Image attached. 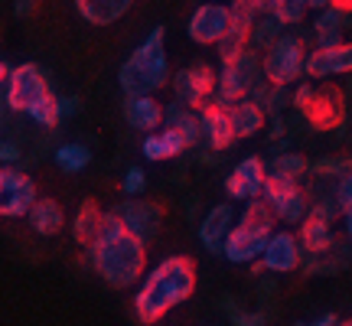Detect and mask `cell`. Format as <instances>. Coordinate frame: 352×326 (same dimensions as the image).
Masks as SVG:
<instances>
[{"label": "cell", "mask_w": 352, "mask_h": 326, "mask_svg": "<svg viewBox=\"0 0 352 326\" xmlns=\"http://www.w3.org/2000/svg\"><path fill=\"white\" fill-rule=\"evenodd\" d=\"M336 180V199H340V209H352V157H342L340 170L333 173Z\"/></svg>", "instance_id": "836d02e7"}, {"label": "cell", "mask_w": 352, "mask_h": 326, "mask_svg": "<svg viewBox=\"0 0 352 326\" xmlns=\"http://www.w3.org/2000/svg\"><path fill=\"white\" fill-rule=\"evenodd\" d=\"M134 7V0H76L78 17L91 26H111L118 23L127 10Z\"/></svg>", "instance_id": "cb8c5ba5"}, {"label": "cell", "mask_w": 352, "mask_h": 326, "mask_svg": "<svg viewBox=\"0 0 352 326\" xmlns=\"http://www.w3.org/2000/svg\"><path fill=\"white\" fill-rule=\"evenodd\" d=\"M88 264L108 287H134L138 281H144L147 245L134 239L114 213H104L98 239L88 245Z\"/></svg>", "instance_id": "6da1fadb"}, {"label": "cell", "mask_w": 352, "mask_h": 326, "mask_svg": "<svg viewBox=\"0 0 352 326\" xmlns=\"http://www.w3.org/2000/svg\"><path fill=\"white\" fill-rule=\"evenodd\" d=\"M196 290V261L186 254H170L151 268L134 294V314L144 326L164 320L173 307L186 303Z\"/></svg>", "instance_id": "7a4b0ae2"}, {"label": "cell", "mask_w": 352, "mask_h": 326, "mask_svg": "<svg viewBox=\"0 0 352 326\" xmlns=\"http://www.w3.org/2000/svg\"><path fill=\"white\" fill-rule=\"evenodd\" d=\"M327 7H333V0H310V10H327Z\"/></svg>", "instance_id": "7bdbcfd3"}, {"label": "cell", "mask_w": 352, "mask_h": 326, "mask_svg": "<svg viewBox=\"0 0 352 326\" xmlns=\"http://www.w3.org/2000/svg\"><path fill=\"white\" fill-rule=\"evenodd\" d=\"M280 36H284V23L277 20L274 13H261V17L254 20V26H252V39H248V46H252L254 52H264V50H271Z\"/></svg>", "instance_id": "f546056e"}, {"label": "cell", "mask_w": 352, "mask_h": 326, "mask_svg": "<svg viewBox=\"0 0 352 326\" xmlns=\"http://www.w3.org/2000/svg\"><path fill=\"white\" fill-rule=\"evenodd\" d=\"M274 213L267 209L264 199H252L245 202V213L235 219V226L228 232L226 248H222V258L232 264H254L261 261L264 245L274 235Z\"/></svg>", "instance_id": "277c9868"}, {"label": "cell", "mask_w": 352, "mask_h": 326, "mask_svg": "<svg viewBox=\"0 0 352 326\" xmlns=\"http://www.w3.org/2000/svg\"><path fill=\"white\" fill-rule=\"evenodd\" d=\"M303 65H307V43L300 33H284L271 50L261 52L264 82L274 88H290L294 82H300Z\"/></svg>", "instance_id": "8992f818"}, {"label": "cell", "mask_w": 352, "mask_h": 326, "mask_svg": "<svg viewBox=\"0 0 352 326\" xmlns=\"http://www.w3.org/2000/svg\"><path fill=\"white\" fill-rule=\"evenodd\" d=\"M50 91V82L43 76V69L36 63L13 65L7 82H3V111H30L36 101H43Z\"/></svg>", "instance_id": "9c48e42d"}, {"label": "cell", "mask_w": 352, "mask_h": 326, "mask_svg": "<svg viewBox=\"0 0 352 326\" xmlns=\"http://www.w3.org/2000/svg\"><path fill=\"white\" fill-rule=\"evenodd\" d=\"M39 7V0H13V13L16 17H30Z\"/></svg>", "instance_id": "ab89813d"}, {"label": "cell", "mask_w": 352, "mask_h": 326, "mask_svg": "<svg viewBox=\"0 0 352 326\" xmlns=\"http://www.w3.org/2000/svg\"><path fill=\"white\" fill-rule=\"evenodd\" d=\"M228 10H232V20H228V30L226 36L219 39V59L222 63H232L235 56L248 50V39H252V26L254 20L261 17V7L254 3V0H232L228 3Z\"/></svg>", "instance_id": "7c38bea8"}, {"label": "cell", "mask_w": 352, "mask_h": 326, "mask_svg": "<svg viewBox=\"0 0 352 326\" xmlns=\"http://www.w3.org/2000/svg\"><path fill=\"white\" fill-rule=\"evenodd\" d=\"M78 98H72V95H65V98H59V118H76L78 114Z\"/></svg>", "instance_id": "f35d334b"}, {"label": "cell", "mask_w": 352, "mask_h": 326, "mask_svg": "<svg viewBox=\"0 0 352 326\" xmlns=\"http://www.w3.org/2000/svg\"><path fill=\"white\" fill-rule=\"evenodd\" d=\"M101 222H104V213L98 209V202L95 199H85L82 206H78L76 219H72V239L78 241V245H91V241L98 239L101 232Z\"/></svg>", "instance_id": "83f0119b"}, {"label": "cell", "mask_w": 352, "mask_h": 326, "mask_svg": "<svg viewBox=\"0 0 352 326\" xmlns=\"http://www.w3.org/2000/svg\"><path fill=\"white\" fill-rule=\"evenodd\" d=\"M170 59H166V30L153 26L144 36L138 50L124 59V65L118 69V85L124 91V98L131 95H153L170 82Z\"/></svg>", "instance_id": "3957f363"}, {"label": "cell", "mask_w": 352, "mask_h": 326, "mask_svg": "<svg viewBox=\"0 0 352 326\" xmlns=\"http://www.w3.org/2000/svg\"><path fill=\"white\" fill-rule=\"evenodd\" d=\"M267 173L290 176V180H303V176L310 173V160H307L303 153L284 151V153H277L274 160H271V166H267Z\"/></svg>", "instance_id": "4dcf8cb0"}, {"label": "cell", "mask_w": 352, "mask_h": 326, "mask_svg": "<svg viewBox=\"0 0 352 326\" xmlns=\"http://www.w3.org/2000/svg\"><path fill=\"white\" fill-rule=\"evenodd\" d=\"M336 326H352V320H340V323H336Z\"/></svg>", "instance_id": "7dc6e473"}, {"label": "cell", "mask_w": 352, "mask_h": 326, "mask_svg": "<svg viewBox=\"0 0 352 326\" xmlns=\"http://www.w3.org/2000/svg\"><path fill=\"white\" fill-rule=\"evenodd\" d=\"M140 151H144V157H147V160H153V163L173 160V157H170V147H166V140H164V134H160V131L147 134V138H144V147H140Z\"/></svg>", "instance_id": "d590c367"}, {"label": "cell", "mask_w": 352, "mask_h": 326, "mask_svg": "<svg viewBox=\"0 0 352 326\" xmlns=\"http://www.w3.org/2000/svg\"><path fill=\"white\" fill-rule=\"evenodd\" d=\"M52 160L63 173H82L88 163H91V147L88 144H78V140H65L52 151Z\"/></svg>", "instance_id": "f1b7e54d"}, {"label": "cell", "mask_w": 352, "mask_h": 326, "mask_svg": "<svg viewBox=\"0 0 352 326\" xmlns=\"http://www.w3.org/2000/svg\"><path fill=\"white\" fill-rule=\"evenodd\" d=\"M20 160H23L20 144H13V140H0V166H16Z\"/></svg>", "instance_id": "74e56055"}, {"label": "cell", "mask_w": 352, "mask_h": 326, "mask_svg": "<svg viewBox=\"0 0 352 326\" xmlns=\"http://www.w3.org/2000/svg\"><path fill=\"white\" fill-rule=\"evenodd\" d=\"M121 189H124L127 199H138V196H144V189H147V173L140 170V166H131L124 173V180H121Z\"/></svg>", "instance_id": "8d00e7d4"}, {"label": "cell", "mask_w": 352, "mask_h": 326, "mask_svg": "<svg viewBox=\"0 0 352 326\" xmlns=\"http://www.w3.org/2000/svg\"><path fill=\"white\" fill-rule=\"evenodd\" d=\"M342 228H346V241L352 245V209H346V213H342Z\"/></svg>", "instance_id": "b9f144b4"}, {"label": "cell", "mask_w": 352, "mask_h": 326, "mask_svg": "<svg viewBox=\"0 0 352 326\" xmlns=\"http://www.w3.org/2000/svg\"><path fill=\"white\" fill-rule=\"evenodd\" d=\"M26 118L33 121V124H39V127H46V131H52V127H59V98L56 95H46L43 101H36L30 111H26Z\"/></svg>", "instance_id": "1f68e13d"}, {"label": "cell", "mask_w": 352, "mask_h": 326, "mask_svg": "<svg viewBox=\"0 0 352 326\" xmlns=\"http://www.w3.org/2000/svg\"><path fill=\"white\" fill-rule=\"evenodd\" d=\"M232 226H235V209H232L228 202H219V206H212V209L206 213V219L199 222V241H202V248L212 251V254H222Z\"/></svg>", "instance_id": "ac0fdd59"}, {"label": "cell", "mask_w": 352, "mask_h": 326, "mask_svg": "<svg viewBox=\"0 0 352 326\" xmlns=\"http://www.w3.org/2000/svg\"><path fill=\"white\" fill-rule=\"evenodd\" d=\"M290 105L307 118V124L316 131H333L336 124H342L346 118V105H342V91L340 88H314V85H297L290 95Z\"/></svg>", "instance_id": "52a82bcc"}, {"label": "cell", "mask_w": 352, "mask_h": 326, "mask_svg": "<svg viewBox=\"0 0 352 326\" xmlns=\"http://www.w3.org/2000/svg\"><path fill=\"white\" fill-rule=\"evenodd\" d=\"M124 121L134 131L153 134L157 127H164V105L153 95H131L124 98Z\"/></svg>", "instance_id": "ffe728a7"}, {"label": "cell", "mask_w": 352, "mask_h": 326, "mask_svg": "<svg viewBox=\"0 0 352 326\" xmlns=\"http://www.w3.org/2000/svg\"><path fill=\"white\" fill-rule=\"evenodd\" d=\"M228 20H232L228 3H222V0L219 3H199L189 17L186 33L196 46H219V39L226 36L228 30Z\"/></svg>", "instance_id": "5bb4252c"}, {"label": "cell", "mask_w": 352, "mask_h": 326, "mask_svg": "<svg viewBox=\"0 0 352 326\" xmlns=\"http://www.w3.org/2000/svg\"><path fill=\"white\" fill-rule=\"evenodd\" d=\"M39 199L36 180L16 166H0V219H26Z\"/></svg>", "instance_id": "30bf717a"}, {"label": "cell", "mask_w": 352, "mask_h": 326, "mask_svg": "<svg viewBox=\"0 0 352 326\" xmlns=\"http://www.w3.org/2000/svg\"><path fill=\"white\" fill-rule=\"evenodd\" d=\"M222 307H226L228 316H232V326H267V316H264L261 310H241L232 297H226Z\"/></svg>", "instance_id": "e575fe53"}, {"label": "cell", "mask_w": 352, "mask_h": 326, "mask_svg": "<svg viewBox=\"0 0 352 326\" xmlns=\"http://www.w3.org/2000/svg\"><path fill=\"white\" fill-rule=\"evenodd\" d=\"M352 264V245L346 239H340L333 248L320 251V254H303L300 271L303 274H342Z\"/></svg>", "instance_id": "44dd1931"}, {"label": "cell", "mask_w": 352, "mask_h": 326, "mask_svg": "<svg viewBox=\"0 0 352 326\" xmlns=\"http://www.w3.org/2000/svg\"><path fill=\"white\" fill-rule=\"evenodd\" d=\"M297 239H300L303 254H320V251L333 248V245L340 241V235H336V228H333V222H329V219L310 213L300 222V235H297Z\"/></svg>", "instance_id": "7402d4cb"}, {"label": "cell", "mask_w": 352, "mask_h": 326, "mask_svg": "<svg viewBox=\"0 0 352 326\" xmlns=\"http://www.w3.org/2000/svg\"><path fill=\"white\" fill-rule=\"evenodd\" d=\"M7 76H10V65H7V63H3V59H0V85L7 82Z\"/></svg>", "instance_id": "f6af8a7d"}, {"label": "cell", "mask_w": 352, "mask_h": 326, "mask_svg": "<svg viewBox=\"0 0 352 326\" xmlns=\"http://www.w3.org/2000/svg\"><path fill=\"white\" fill-rule=\"evenodd\" d=\"M264 82V72H261V52H254L252 46L235 56L232 63H222L219 69V82H215V95H212V105H222V108H232L235 101L248 98L254 88Z\"/></svg>", "instance_id": "5b68a950"}, {"label": "cell", "mask_w": 352, "mask_h": 326, "mask_svg": "<svg viewBox=\"0 0 352 326\" xmlns=\"http://www.w3.org/2000/svg\"><path fill=\"white\" fill-rule=\"evenodd\" d=\"M254 3L261 7V13H271V3H274V0H254Z\"/></svg>", "instance_id": "bcb514c9"}, {"label": "cell", "mask_w": 352, "mask_h": 326, "mask_svg": "<svg viewBox=\"0 0 352 326\" xmlns=\"http://www.w3.org/2000/svg\"><path fill=\"white\" fill-rule=\"evenodd\" d=\"M215 82H219V72H215L212 65L206 63H196V65H186V69H179L173 72L170 78V85H173V98L179 105H186V108H206L215 95Z\"/></svg>", "instance_id": "8fae6325"}, {"label": "cell", "mask_w": 352, "mask_h": 326, "mask_svg": "<svg viewBox=\"0 0 352 326\" xmlns=\"http://www.w3.org/2000/svg\"><path fill=\"white\" fill-rule=\"evenodd\" d=\"M307 10H310V0H274L271 3V13L284 26H297L307 20Z\"/></svg>", "instance_id": "d6a6232c"}, {"label": "cell", "mask_w": 352, "mask_h": 326, "mask_svg": "<svg viewBox=\"0 0 352 326\" xmlns=\"http://www.w3.org/2000/svg\"><path fill=\"white\" fill-rule=\"evenodd\" d=\"M222 3H232V0H222Z\"/></svg>", "instance_id": "c3c4849f"}, {"label": "cell", "mask_w": 352, "mask_h": 326, "mask_svg": "<svg viewBox=\"0 0 352 326\" xmlns=\"http://www.w3.org/2000/svg\"><path fill=\"white\" fill-rule=\"evenodd\" d=\"M340 320H336V314H323V316H316V320H300V323H294V326H336Z\"/></svg>", "instance_id": "60d3db41"}, {"label": "cell", "mask_w": 352, "mask_h": 326, "mask_svg": "<svg viewBox=\"0 0 352 326\" xmlns=\"http://www.w3.org/2000/svg\"><path fill=\"white\" fill-rule=\"evenodd\" d=\"M261 271H271V274H290L297 271L303 264V248H300V239L294 232H274L267 245H264V254H261Z\"/></svg>", "instance_id": "2e32d148"}, {"label": "cell", "mask_w": 352, "mask_h": 326, "mask_svg": "<svg viewBox=\"0 0 352 326\" xmlns=\"http://www.w3.org/2000/svg\"><path fill=\"white\" fill-rule=\"evenodd\" d=\"M114 215L124 222V228L134 235V239H140L144 245H151L153 239H157V232H160V226H164V206L160 202H151V199H127L121 202L118 209H114Z\"/></svg>", "instance_id": "4fadbf2b"}, {"label": "cell", "mask_w": 352, "mask_h": 326, "mask_svg": "<svg viewBox=\"0 0 352 326\" xmlns=\"http://www.w3.org/2000/svg\"><path fill=\"white\" fill-rule=\"evenodd\" d=\"M352 23V13H342L336 7H327V10L316 13L314 20V39L316 46H340L342 43V30Z\"/></svg>", "instance_id": "4316f807"}, {"label": "cell", "mask_w": 352, "mask_h": 326, "mask_svg": "<svg viewBox=\"0 0 352 326\" xmlns=\"http://www.w3.org/2000/svg\"><path fill=\"white\" fill-rule=\"evenodd\" d=\"M164 127H173L186 138L189 147H196L202 140V121H199V111L196 108H186L179 101H170L164 108Z\"/></svg>", "instance_id": "d4e9b609"}, {"label": "cell", "mask_w": 352, "mask_h": 326, "mask_svg": "<svg viewBox=\"0 0 352 326\" xmlns=\"http://www.w3.org/2000/svg\"><path fill=\"white\" fill-rule=\"evenodd\" d=\"M26 222H30V228H33L36 235L52 239V235H59V232L65 228V213H63V206H59L56 199H50V196H39V199L33 202L30 215H26Z\"/></svg>", "instance_id": "603a6c76"}, {"label": "cell", "mask_w": 352, "mask_h": 326, "mask_svg": "<svg viewBox=\"0 0 352 326\" xmlns=\"http://www.w3.org/2000/svg\"><path fill=\"white\" fill-rule=\"evenodd\" d=\"M264 183H267V166H264V160L261 157H245V160H239L235 170L228 173L226 193L239 202H252V199H261Z\"/></svg>", "instance_id": "9a60e30c"}, {"label": "cell", "mask_w": 352, "mask_h": 326, "mask_svg": "<svg viewBox=\"0 0 352 326\" xmlns=\"http://www.w3.org/2000/svg\"><path fill=\"white\" fill-rule=\"evenodd\" d=\"M261 199L267 202V209L274 213L277 222H284V226H300L303 219L314 213L307 189L300 186V180H290V176L267 173Z\"/></svg>", "instance_id": "ba28073f"}, {"label": "cell", "mask_w": 352, "mask_h": 326, "mask_svg": "<svg viewBox=\"0 0 352 326\" xmlns=\"http://www.w3.org/2000/svg\"><path fill=\"white\" fill-rule=\"evenodd\" d=\"M333 7L342 13H352V0H333Z\"/></svg>", "instance_id": "ee69618b"}, {"label": "cell", "mask_w": 352, "mask_h": 326, "mask_svg": "<svg viewBox=\"0 0 352 326\" xmlns=\"http://www.w3.org/2000/svg\"><path fill=\"white\" fill-rule=\"evenodd\" d=\"M228 118H232V131H235V138H254V134L264 127V121H267L264 108L258 105V101H252V98L235 101V105L228 108Z\"/></svg>", "instance_id": "484cf974"}, {"label": "cell", "mask_w": 352, "mask_h": 326, "mask_svg": "<svg viewBox=\"0 0 352 326\" xmlns=\"http://www.w3.org/2000/svg\"><path fill=\"white\" fill-rule=\"evenodd\" d=\"M352 72V43L342 39L340 46H316L314 52H307V65L303 76L310 78H333Z\"/></svg>", "instance_id": "e0dca14e"}, {"label": "cell", "mask_w": 352, "mask_h": 326, "mask_svg": "<svg viewBox=\"0 0 352 326\" xmlns=\"http://www.w3.org/2000/svg\"><path fill=\"white\" fill-rule=\"evenodd\" d=\"M199 121H202V140H206L212 151H228V144L235 140L228 108H222V105H212V101H209L206 108H199Z\"/></svg>", "instance_id": "d6986e66"}]
</instances>
